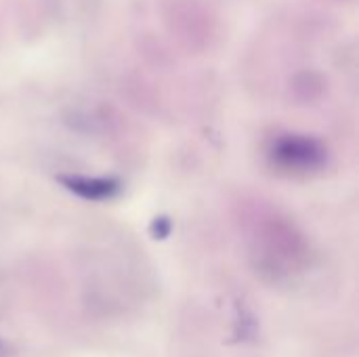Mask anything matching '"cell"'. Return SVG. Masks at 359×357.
<instances>
[{
	"label": "cell",
	"mask_w": 359,
	"mask_h": 357,
	"mask_svg": "<svg viewBox=\"0 0 359 357\" xmlns=\"http://www.w3.org/2000/svg\"><path fill=\"white\" fill-rule=\"evenodd\" d=\"M326 147L307 135H280L269 147L271 164L290 175H311L326 166Z\"/></svg>",
	"instance_id": "6da1fadb"
},
{
	"label": "cell",
	"mask_w": 359,
	"mask_h": 357,
	"mask_svg": "<svg viewBox=\"0 0 359 357\" xmlns=\"http://www.w3.org/2000/svg\"><path fill=\"white\" fill-rule=\"evenodd\" d=\"M59 183L74 196L88 202H105L120 194V181L111 177H84V175H61Z\"/></svg>",
	"instance_id": "7a4b0ae2"
},
{
	"label": "cell",
	"mask_w": 359,
	"mask_h": 357,
	"mask_svg": "<svg viewBox=\"0 0 359 357\" xmlns=\"http://www.w3.org/2000/svg\"><path fill=\"white\" fill-rule=\"evenodd\" d=\"M151 234H154V238H160V240L166 238L170 234V223L166 219H156V223L151 227Z\"/></svg>",
	"instance_id": "3957f363"
}]
</instances>
